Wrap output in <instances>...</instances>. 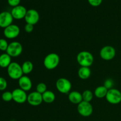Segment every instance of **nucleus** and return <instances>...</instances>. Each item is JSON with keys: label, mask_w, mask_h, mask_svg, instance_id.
<instances>
[{"label": "nucleus", "mask_w": 121, "mask_h": 121, "mask_svg": "<svg viewBox=\"0 0 121 121\" xmlns=\"http://www.w3.org/2000/svg\"><path fill=\"white\" fill-rule=\"evenodd\" d=\"M77 61L81 67H90L94 62V57L87 51H82L77 55Z\"/></svg>", "instance_id": "obj_1"}, {"label": "nucleus", "mask_w": 121, "mask_h": 121, "mask_svg": "<svg viewBox=\"0 0 121 121\" xmlns=\"http://www.w3.org/2000/svg\"><path fill=\"white\" fill-rule=\"evenodd\" d=\"M7 69L8 76L13 80H18L23 76L21 65L18 63L12 62Z\"/></svg>", "instance_id": "obj_2"}, {"label": "nucleus", "mask_w": 121, "mask_h": 121, "mask_svg": "<svg viewBox=\"0 0 121 121\" xmlns=\"http://www.w3.org/2000/svg\"><path fill=\"white\" fill-rule=\"evenodd\" d=\"M60 63V57L55 53H51L47 54L44 59L43 65L48 70H53L56 68Z\"/></svg>", "instance_id": "obj_3"}, {"label": "nucleus", "mask_w": 121, "mask_h": 121, "mask_svg": "<svg viewBox=\"0 0 121 121\" xmlns=\"http://www.w3.org/2000/svg\"><path fill=\"white\" fill-rule=\"evenodd\" d=\"M56 87L59 92L63 94H69L72 89L70 81L66 78H61L58 79L56 83Z\"/></svg>", "instance_id": "obj_4"}, {"label": "nucleus", "mask_w": 121, "mask_h": 121, "mask_svg": "<svg viewBox=\"0 0 121 121\" xmlns=\"http://www.w3.org/2000/svg\"><path fill=\"white\" fill-rule=\"evenodd\" d=\"M106 100L112 105H118L121 102V92L115 88L108 90L106 94Z\"/></svg>", "instance_id": "obj_5"}, {"label": "nucleus", "mask_w": 121, "mask_h": 121, "mask_svg": "<svg viewBox=\"0 0 121 121\" xmlns=\"http://www.w3.org/2000/svg\"><path fill=\"white\" fill-rule=\"evenodd\" d=\"M23 50V47L20 42L13 41L8 45L6 53L11 57H17L20 56Z\"/></svg>", "instance_id": "obj_6"}, {"label": "nucleus", "mask_w": 121, "mask_h": 121, "mask_svg": "<svg viewBox=\"0 0 121 121\" xmlns=\"http://www.w3.org/2000/svg\"><path fill=\"white\" fill-rule=\"evenodd\" d=\"M78 112L79 114L83 117H90L93 111V106L90 102L83 100L78 105Z\"/></svg>", "instance_id": "obj_7"}, {"label": "nucleus", "mask_w": 121, "mask_h": 121, "mask_svg": "<svg viewBox=\"0 0 121 121\" xmlns=\"http://www.w3.org/2000/svg\"><path fill=\"white\" fill-rule=\"evenodd\" d=\"M115 48L111 46H106L103 47L100 51V56L103 60L109 61L115 57Z\"/></svg>", "instance_id": "obj_8"}, {"label": "nucleus", "mask_w": 121, "mask_h": 121, "mask_svg": "<svg viewBox=\"0 0 121 121\" xmlns=\"http://www.w3.org/2000/svg\"><path fill=\"white\" fill-rule=\"evenodd\" d=\"M20 34V28L17 25L12 24L4 30V35L7 39H14Z\"/></svg>", "instance_id": "obj_9"}, {"label": "nucleus", "mask_w": 121, "mask_h": 121, "mask_svg": "<svg viewBox=\"0 0 121 121\" xmlns=\"http://www.w3.org/2000/svg\"><path fill=\"white\" fill-rule=\"evenodd\" d=\"M13 93V100L17 104H22L27 100L28 95L26 91L20 88L15 89L12 92Z\"/></svg>", "instance_id": "obj_10"}, {"label": "nucleus", "mask_w": 121, "mask_h": 121, "mask_svg": "<svg viewBox=\"0 0 121 121\" xmlns=\"http://www.w3.org/2000/svg\"><path fill=\"white\" fill-rule=\"evenodd\" d=\"M27 102L28 104L33 106H37L41 105L43 102L42 95L37 91L31 92L28 95Z\"/></svg>", "instance_id": "obj_11"}, {"label": "nucleus", "mask_w": 121, "mask_h": 121, "mask_svg": "<svg viewBox=\"0 0 121 121\" xmlns=\"http://www.w3.org/2000/svg\"><path fill=\"white\" fill-rule=\"evenodd\" d=\"M24 20L27 24L35 25L40 20V15L39 12L34 9H30L27 10Z\"/></svg>", "instance_id": "obj_12"}, {"label": "nucleus", "mask_w": 121, "mask_h": 121, "mask_svg": "<svg viewBox=\"0 0 121 121\" xmlns=\"http://www.w3.org/2000/svg\"><path fill=\"white\" fill-rule=\"evenodd\" d=\"M14 18L11 13L8 11H3L0 13V27L5 28L8 26L13 24Z\"/></svg>", "instance_id": "obj_13"}, {"label": "nucleus", "mask_w": 121, "mask_h": 121, "mask_svg": "<svg viewBox=\"0 0 121 121\" xmlns=\"http://www.w3.org/2000/svg\"><path fill=\"white\" fill-rule=\"evenodd\" d=\"M27 11V9L24 6L19 5L17 7H13L11 11V14L13 18L15 20H20L24 18Z\"/></svg>", "instance_id": "obj_14"}, {"label": "nucleus", "mask_w": 121, "mask_h": 121, "mask_svg": "<svg viewBox=\"0 0 121 121\" xmlns=\"http://www.w3.org/2000/svg\"><path fill=\"white\" fill-rule=\"evenodd\" d=\"M18 85L20 89L27 92L30 91L32 87V81L29 77L23 75L18 79Z\"/></svg>", "instance_id": "obj_15"}, {"label": "nucleus", "mask_w": 121, "mask_h": 121, "mask_svg": "<svg viewBox=\"0 0 121 121\" xmlns=\"http://www.w3.org/2000/svg\"><path fill=\"white\" fill-rule=\"evenodd\" d=\"M68 99L72 104L78 105L83 101L82 94L78 91H72L69 93Z\"/></svg>", "instance_id": "obj_16"}, {"label": "nucleus", "mask_w": 121, "mask_h": 121, "mask_svg": "<svg viewBox=\"0 0 121 121\" xmlns=\"http://www.w3.org/2000/svg\"><path fill=\"white\" fill-rule=\"evenodd\" d=\"M11 58L7 53L1 54L0 55V67L2 68H7L12 63Z\"/></svg>", "instance_id": "obj_17"}, {"label": "nucleus", "mask_w": 121, "mask_h": 121, "mask_svg": "<svg viewBox=\"0 0 121 121\" xmlns=\"http://www.w3.org/2000/svg\"><path fill=\"white\" fill-rule=\"evenodd\" d=\"M78 76L82 80L88 79L91 75V70L88 67H80L78 70Z\"/></svg>", "instance_id": "obj_18"}, {"label": "nucleus", "mask_w": 121, "mask_h": 121, "mask_svg": "<svg viewBox=\"0 0 121 121\" xmlns=\"http://www.w3.org/2000/svg\"><path fill=\"white\" fill-rule=\"evenodd\" d=\"M43 102L47 104H52L55 100L56 95L53 92L51 91H47L42 94Z\"/></svg>", "instance_id": "obj_19"}, {"label": "nucleus", "mask_w": 121, "mask_h": 121, "mask_svg": "<svg viewBox=\"0 0 121 121\" xmlns=\"http://www.w3.org/2000/svg\"><path fill=\"white\" fill-rule=\"evenodd\" d=\"M108 91V89H107L104 85L99 86L97 87L95 90L94 95L96 98H99V99H102V98L106 97Z\"/></svg>", "instance_id": "obj_20"}, {"label": "nucleus", "mask_w": 121, "mask_h": 121, "mask_svg": "<svg viewBox=\"0 0 121 121\" xmlns=\"http://www.w3.org/2000/svg\"><path fill=\"white\" fill-rule=\"evenodd\" d=\"M23 74H28L33 71L34 65L31 61H25L21 65Z\"/></svg>", "instance_id": "obj_21"}, {"label": "nucleus", "mask_w": 121, "mask_h": 121, "mask_svg": "<svg viewBox=\"0 0 121 121\" xmlns=\"http://www.w3.org/2000/svg\"><path fill=\"white\" fill-rule=\"evenodd\" d=\"M83 100L87 102H91L93 98V93L90 90H85L82 93Z\"/></svg>", "instance_id": "obj_22"}, {"label": "nucleus", "mask_w": 121, "mask_h": 121, "mask_svg": "<svg viewBox=\"0 0 121 121\" xmlns=\"http://www.w3.org/2000/svg\"><path fill=\"white\" fill-rule=\"evenodd\" d=\"M47 91V85L44 83H39L36 86V91L40 94H43L45 92Z\"/></svg>", "instance_id": "obj_23"}, {"label": "nucleus", "mask_w": 121, "mask_h": 121, "mask_svg": "<svg viewBox=\"0 0 121 121\" xmlns=\"http://www.w3.org/2000/svg\"><path fill=\"white\" fill-rule=\"evenodd\" d=\"M1 98L4 101L10 102L13 100V93L9 91H5L2 93Z\"/></svg>", "instance_id": "obj_24"}, {"label": "nucleus", "mask_w": 121, "mask_h": 121, "mask_svg": "<svg viewBox=\"0 0 121 121\" xmlns=\"http://www.w3.org/2000/svg\"><path fill=\"white\" fill-rule=\"evenodd\" d=\"M8 41L4 39H0V50L2 52H6L8 47Z\"/></svg>", "instance_id": "obj_25"}, {"label": "nucleus", "mask_w": 121, "mask_h": 121, "mask_svg": "<svg viewBox=\"0 0 121 121\" xmlns=\"http://www.w3.org/2000/svg\"><path fill=\"white\" fill-rule=\"evenodd\" d=\"M8 83L5 78L0 77V91H4L7 89Z\"/></svg>", "instance_id": "obj_26"}, {"label": "nucleus", "mask_w": 121, "mask_h": 121, "mask_svg": "<svg viewBox=\"0 0 121 121\" xmlns=\"http://www.w3.org/2000/svg\"><path fill=\"white\" fill-rule=\"evenodd\" d=\"M113 84H114V82H113V80L112 79H107L104 82V86L107 89L109 90L113 88Z\"/></svg>", "instance_id": "obj_27"}, {"label": "nucleus", "mask_w": 121, "mask_h": 121, "mask_svg": "<svg viewBox=\"0 0 121 121\" xmlns=\"http://www.w3.org/2000/svg\"><path fill=\"white\" fill-rule=\"evenodd\" d=\"M91 5L93 7H98L102 2L103 0H87Z\"/></svg>", "instance_id": "obj_28"}, {"label": "nucleus", "mask_w": 121, "mask_h": 121, "mask_svg": "<svg viewBox=\"0 0 121 121\" xmlns=\"http://www.w3.org/2000/svg\"><path fill=\"white\" fill-rule=\"evenodd\" d=\"M34 30V26L30 24H26L24 27V30L26 33H31Z\"/></svg>", "instance_id": "obj_29"}, {"label": "nucleus", "mask_w": 121, "mask_h": 121, "mask_svg": "<svg viewBox=\"0 0 121 121\" xmlns=\"http://www.w3.org/2000/svg\"><path fill=\"white\" fill-rule=\"evenodd\" d=\"M7 1L9 5L13 7H15L19 5L21 0H7Z\"/></svg>", "instance_id": "obj_30"}]
</instances>
